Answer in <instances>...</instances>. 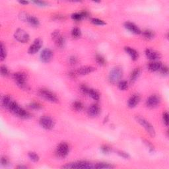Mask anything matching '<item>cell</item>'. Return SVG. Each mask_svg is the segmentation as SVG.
Listing matches in <instances>:
<instances>
[{
    "label": "cell",
    "instance_id": "obj_1",
    "mask_svg": "<svg viewBox=\"0 0 169 169\" xmlns=\"http://www.w3.org/2000/svg\"><path fill=\"white\" fill-rule=\"evenodd\" d=\"M13 114L16 115L17 116L22 119H29L31 118V115L29 112H27L23 109V108L19 105L16 102L13 101V102L11 104L9 109H8Z\"/></svg>",
    "mask_w": 169,
    "mask_h": 169
},
{
    "label": "cell",
    "instance_id": "obj_2",
    "mask_svg": "<svg viewBox=\"0 0 169 169\" xmlns=\"http://www.w3.org/2000/svg\"><path fill=\"white\" fill-rule=\"evenodd\" d=\"M13 79L17 86L23 90H29V87L27 83V75L23 72H17L13 74Z\"/></svg>",
    "mask_w": 169,
    "mask_h": 169
},
{
    "label": "cell",
    "instance_id": "obj_3",
    "mask_svg": "<svg viewBox=\"0 0 169 169\" xmlns=\"http://www.w3.org/2000/svg\"><path fill=\"white\" fill-rule=\"evenodd\" d=\"M123 75L122 69L119 66L114 67L111 70L109 73V81L112 84H116L121 81V79Z\"/></svg>",
    "mask_w": 169,
    "mask_h": 169
},
{
    "label": "cell",
    "instance_id": "obj_4",
    "mask_svg": "<svg viewBox=\"0 0 169 169\" xmlns=\"http://www.w3.org/2000/svg\"><path fill=\"white\" fill-rule=\"evenodd\" d=\"M38 95L40 97L50 102H57L58 101V98H57V96L54 93H53L52 91L47 89H40L38 91Z\"/></svg>",
    "mask_w": 169,
    "mask_h": 169
},
{
    "label": "cell",
    "instance_id": "obj_5",
    "mask_svg": "<svg viewBox=\"0 0 169 169\" xmlns=\"http://www.w3.org/2000/svg\"><path fill=\"white\" fill-rule=\"evenodd\" d=\"M63 168H93L94 165L91 162L87 161H77L71 163H68L62 166Z\"/></svg>",
    "mask_w": 169,
    "mask_h": 169
},
{
    "label": "cell",
    "instance_id": "obj_6",
    "mask_svg": "<svg viewBox=\"0 0 169 169\" xmlns=\"http://www.w3.org/2000/svg\"><path fill=\"white\" fill-rule=\"evenodd\" d=\"M136 120L140 124L141 126H142L145 128L147 133H148L151 137H155V130L154 129L153 126L147 120L143 118L142 117L137 116Z\"/></svg>",
    "mask_w": 169,
    "mask_h": 169
},
{
    "label": "cell",
    "instance_id": "obj_7",
    "mask_svg": "<svg viewBox=\"0 0 169 169\" xmlns=\"http://www.w3.org/2000/svg\"><path fill=\"white\" fill-rule=\"evenodd\" d=\"M39 124L42 128L49 130H52L54 127L55 122L52 118H51L50 116H43L40 118Z\"/></svg>",
    "mask_w": 169,
    "mask_h": 169
},
{
    "label": "cell",
    "instance_id": "obj_8",
    "mask_svg": "<svg viewBox=\"0 0 169 169\" xmlns=\"http://www.w3.org/2000/svg\"><path fill=\"white\" fill-rule=\"evenodd\" d=\"M69 147L67 143L61 142L57 147L55 150V155L59 158H64L68 155Z\"/></svg>",
    "mask_w": 169,
    "mask_h": 169
},
{
    "label": "cell",
    "instance_id": "obj_9",
    "mask_svg": "<svg viewBox=\"0 0 169 169\" xmlns=\"http://www.w3.org/2000/svg\"><path fill=\"white\" fill-rule=\"evenodd\" d=\"M14 37L17 41L21 43H26L30 40V36L25 30L19 29L15 32Z\"/></svg>",
    "mask_w": 169,
    "mask_h": 169
},
{
    "label": "cell",
    "instance_id": "obj_10",
    "mask_svg": "<svg viewBox=\"0 0 169 169\" xmlns=\"http://www.w3.org/2000/svg\"><path fill=\"white\" fill-rule=\"evenodd\" d=\"M42 44H43V42L41 38H36L33 42V43L30 46L28 52L30 54H35L40 50L42 46Z\"/></svg>",
    "mask_w": 169,
    "mask_h": 169
},
{
    "label": "cell",
    "instance_id": "obj_11",
    "mask_svg": "<svg viewBox=\"0 0 169 169\" xmlns=\"http://www.w3.org/2000/svg\"><path fill=\"white\" fill-rule=\"evenodd\" d=\"M40 59L42 62L48 63L51 61V59L53 57V52L49 48H45L42 51L40 55Z\"/></svg>",
    "mask_w": 169,
    "mask_h": 169
},
{
    "label": "cell",
    "instance_id": "obj_12",
    "mask_svg": "<svg viewBox=\"0 0 169 169\" xmlns=\"http://www.w3.org/2000/svg\"><path fill=\"white\" fill-rule=\"evenodd\" d=\"M160 102V98L159 96L153 95L147 98L146 100V105L149 108H155Z\"/></svg>",
    "mask_w": 169,
    "mask_h": 169
},
{
    "label": "cell",
    "instance_id": "obj_13",
    "mask_svg": "<svg viewBox=\"0 0 169 169\" xmlns=\"http://www.w3.org/2000/svg\"><path fill=\"white\" fill-rule=\"evenodd\" d=\"M124 27L126 29L131 32V33L136 34V35H140L142 33V31L140 28H139L136 25L131 22H126L124 23Z\"/></svg>",
    "mask_w": 169,
    "mask_h": 169
},
{
    "label": "cell",
    "instance_id": "obj_14",
    "mask_svg": "<svg viewBox=\"0 0 169 169\" xmlns=\"http://www.w3.org/2000/svg\"><path fill=\"white\" fill-rule=\"evenodd\" d=\"M100 112V108L98 104H93L91 106H89L87 110L89 116L91 117H95L97 116Z\"/></svg>",
    "mask_w": 169,
    "mask_h": 169
},
{
    "label": "cell",
    "instance_id": "obj_15",
    "mask_svg": "<svg viewBox=\"0 0 169 169\" xmlns=\"http://www.w3.org/2000/svg\"><path fill=\"white\" fill-rule=\"evenodd\" d=\"M145 55H146L147 58L153 61L157 60V59H159L160 57V55L159 52L150 48H147L145 50Z\"/></svg>",
    "mask_w": 169,
    "mask_h": 169
},
{
    "label": "cell",
    "instance_id": "obj_16",
    "mask_svg": "<svg viewBox=\"0 0 169 169\" xmlns=\"http://www.w3.org/2000/svg\"><path fill=\"white\" fill-rule=\"evenodd\" d=\"M140 96L138 95V94H134V95H132L131 97L128 100V105L130 108H134V107H136L139 103H140Z\"/></svg>",
    "mask_w": 169,
    "mask_h": 169
},
{
    "label": "cell",
    "instance_id": "obj_17",
    "mask_svg": "<svg viewBox=\"0 0 169 169\" xmlns=\"http://www.w3.org/2000/svg\"><path fill=\"white\" fill-rule=\"evenodd\" d=\"M95 71V68L93 66H83L77 69V73L78 75H85L91 73Z\"/></svg>",
    "mask_w": 169,
    "mask_h": 169
},
{
    "label": "cell",
    "instance_id": "obj_18",
    "mask_svg": "<svg viewBox=\"0 0 169 169\" xmlns=\"http://www.w3.org/2000/svg\"><path fill=\"white\" fill-rule=\"evenodd\" d=\"M124 50L126 51V52L127 53L130 57H131L132 60L136 61L138 59L139 53L136 50H134V49L132 48L131 47H129V46L125 47Z\"/></svg>",
    "mask_w": 169,
    "mask_h": 169
},
{
    "label": "cell",
    "instance_id": "obj_19",
    "mask_svg": "<svg viewBox=\"0 0 169 169\" xmlns=\"http://www.w3.org/2000/svg\"><path fill=\"white\" fill-rule=\"evenodd\" d=\"M13 101V100H12V98L9 95L3 96V97L1 98V106H3L4 108L7 109L8 110L11 105V104L12 103Z\"/></svg>",
    "mask_w": 169,
    "mask_h": 169
},
{
    "label": "cell",
    "instance_id": "obj_20",
    "mask_svg": "<svg viewBox=\"0 0 169 169\" xmlns=\"http://www.w3.org/2000/svg\"><path fill=\"white\" fill-rule=\"evenodd\" d=\"M162 65V63L160 61H153V62L149 63L147 67L151 71H159Z\"/></svg>",
    "mask_w": 169,
    "mask_h": 169
},
{
    "label": "cell",
    "instance_id": "obj_21",
    "mask_svg": "<svg viewBox=\"0 0 169 169\" xmlns=\"http://www.w3.org/2000/svg\"><path fill=\"white\" fill-rule=\"evenodd\" d=\"M140 68H136L133 70V71L132 72L131 75H130V82L131 83H134L136 82V80L138 79L140 75Z\"/></svg>",
    "mask_w": 169,
    "mask_h": 169
},
{
    "label": "cell",
    "instance_id": "obj_22",
    "mask_svg": "<svg viewBox=\"0 0 169 169\" xmlns=\"http://www.w3.org/2000/svg\"><path fill=\"white\" fill-rule=\"evenodd\" d=\"M27 22L28 23H29L31 26H33L34 27H37L39 26L40 25V21L38 20V19H37L35 16H31L29 15V18H28Z\"/></svg>",
    "mask_w": 169,
    "mask_h": 169
},
{
    "label": "cell",
    "instance_id": "obj_23",
    "mask_svg": "<svg viewBox=\"0 0 169 169\" xmlns=\"http://www.w3.org/2000/svg\"><path fill=\"white\" fill-rule=\"evenodd\" d=\"M142 33L143 37H144L145 38H146V39H147V40L153 39V38L155 37V35L154 31H151V30H149V29L145 30V31L142 32Z\"/></svg>",
    "mask_w": 169,
    "mask_h": 169
},
{
    "label": "cell",
    "instance_id": "obj_24",
    "mask_svg": "<svg viewBox=\"0 0 169 169\" xmlns=\"http://www.w3.org/2000/svg\"><path fill=\"white\" fill-rule=\"evenodd\" d=\"M55 44L56 45L57 48H63L64 46H65V38L60 35L58 38H57L55 40Z\"/></svg>",
    "mask_w": 169,
    "mask_h": 169
},
{
    "label": "cell",
    "instance_id": "obj_25",
    "mask_svg": "<svg viewBox=\"0 0 169 169\" xmlns=\"http://www.w3.org/2000/svg\"><path fill=\"white\" fill-rule=\"evenodd\" d=\"M94 168H114V166L112 164L107 163V162H98L94 165Z\"/></svg>",
    "mask_w": 169,
    "mask_h": 169
},
{
    "label": "cell",
    "instance_id": "obj_26",
    "mask_svg": "<svg viewBox=\"0 0 169 169\" xmlns=\"http://www.w3.org/2000/svg\"><path fill=\"white\" fill-rule=\"evenodd\" d=\"M88 95L91 97L93 100H98L100 98V95L98 93V91H96L95 89H90L89 91Z\"/></svg>",
    "mask_w": 169,
    "mask_h": 169
},
{
    "label": "cell",
    "instance_id": "obj_27",
    "mask_svg": "<svg viewBox=\"0 0 169 169\" xmlns=\"http://www.w3.org/2000/svg\"><path fill=\"white\" fill-rule=\"evenodd\" d=\"M72 107L75 110L81 111L83 109V104L79 100H76V101L73 102Z\"/></svg>",
    "mask_w": 169,
    "mask_h": 169
},
{
    "label": "cell",
    "instance_id": "obj_28",
    "mask_svg": "<svg viewBox=\"0 0 169 169\" xmlns=\"http://www.w3.org/2000/svg\"><path fill=\"white\" fill-rule=\"evenodd\" d=\"M1 53H0V58H1V61H3L5 59L6 56H7V50H6L5 46L4 45L3 42H1Z\"/></svg>",
    "mask_w": 169,
    "mask_h": 169
},
{
    "label": "cell",
    "instance_id": "obj_29",
    "mask_svg": "<svg viewBox=\"0 0 169 169\" xmlns=\"http://www.w3.org/2000/svg\"><path fill=\"white\" fill-rule=\"evenodd\" d=\"M71 36L73 38H79L81 36V30L77 27H75L72 29L71 31Z\"/></svg>",
    "mask_w": 169,
    "mask_h": 169
},
{
    "label": "cell",
    "instance_id": "obj_30",
    "mask_svg": "<svg viewBox=\"0 0 169 169\" xmlns=\"http://www.w3.org/2000/svg\"><path fill=\"white\" fill-rule=\"evenodd\" d=\"M95 59H96V61H97V62L98 64H99L100 65H102V66H104L106 64V61L104 57L102 56V55H100V54H97L96 55L95 57Z\"/></svg>",
    "mask_w": 169,
    "mask_h": 169
},
{
    "label": "cell",
    "instance_id": "obj_31",
    "mask_svg": "<svg viewBox=\"0 0 169 169\" xmlns=\"http://www.w3.org/2000/svg\"><path fill=\"white\" fill-rule=\"evenodd\" d=\"M28 156H29V159L33 162H38L40 159L39 156H38L36 153H35V152H33V151L29 152V153H28Z\"/></svg>",
    "mask_w": 169,
    "mask_h": 169
},
{
    "label": "cell",
    "instance_id": "obj_32",
    "mask_svg": "<svg viewBox=\"0 0 169 169\" xmlns=\"http://www.w3.org/2000/svg\"><path fill=\"white\" fill-rule=\"evenodd\" d=\"M29 108L33 109V110H40L42 108V105L41 104H40L39 102H31L29 104Z\"/></svg>",
    "mask_w": 169,
    "mask_h": 169
},
{
    "label": "cell",
    "instance_id": "obj_33",
    "mask_svg": "<svg viewBox=\"0 0 169 169\" xmlns=\"http://www.w3.org/2000/svg\"><path fill=\"white\" fill-rule=\"evenodd\" d=\"M91 21L92 23H93L94 25H98V26H102V25H105L106 23L104 21L101 20V19H97V18H92L91 19Z\"/></svg>",
    "mask_w": 169,
    "mask_h": 169
},
{
    "label": "cell",
    "instance_id": "obj_34",
    "mask_svg": "<svg viewBox=\"0 0 169 169\" xmlns=\"http://www.w3.org/2000/svg\"><path fill=\"white\" fill-rule=\"evenodd\" d=\"M118 84V85L119 89L122 91H125L128 87V83L126 81H120Z\"/></svg>",
    "mask_w": 169,
    "mask_h": 169
},
{
    "label": "cell",
    "instance_id": "obj_35",
    "mask_svg": "<svg viewBox=\"0 0 169 169\" xmlns=\"http://www.w3.org/2000/svg\"><path fill=\"white\" fill-rule=\"evenodd\" d=\"M0 71H1V75L3 77H7L9 75V71L8 68L5 65H2L0 68Z\"/></svg>",
    "mask_w": 169,
    "mask_h": 169
},
{
    "label": "cell",
    "instance_id": "obj_36",
    "mask_svg": "<svg viewBox=\"0 0 169 169\" xmlns=\"http://www.w3.org/2000/svg\"><path fill=\"white\" fill-rule=\"evenodd\" d=\"M71 19L75 21H79L82 20L83 18V17L82 15H81V12L80 13H75L71 15Z\"/></svg>",
    "mask_w": 169,
    "mask_h": 169
},
{
    "label": "cell",
    "instance_id": "obj_37",
    "mask_svg": "<svg viewBox=\"0 0 169 169\" xmlns=\"http://www.w3.org/2000/svg\"><path fill=\"white\" fill-rule=\"evenodd\" d=\"M159 71L162 75H167L168 73V68L167 66L166 65H162V67H160V69H159Z\"/></svg>",
    "mask_w": 169,
    "mask_h": 169
},
{
    "label": "cell",
    "instance_id": "obj_38",
    "mask_svg": "<svg viewBox=\"0 0 169 169\" xmlns=\"http://www.w3.org/2000/svg\"><path fill=\"white\" fill-rule=\"evenodd\" d=\"M89 89H89V87L85 85H82L80 87V91L83 95H88Z\"/></svg>",
    "mask_w": 169,
    "mask_h": 169
},
{
    "label": "cell",
    "instance_id": "obj_39",
    "mask_svg": "<svg viewBox=\"0 0 169 169\" xmlns=\"http://www.w3.org/2000/svg\"><path fill=\"white\" fill-rule=\"evenodd\" d=\"M118 153V155L120 156L121 157L124 158V159H128L130 158V156L129 155V154L128 153H126L124 151H118L117 152Z\"/></svg>",
    "mask_w": 169,
    "mask_h": 169
},
{
    "label": "cell",
    "instance_id": "obj_40",
    "mask_svg": "<svg viewBox=\"0 0 169 169\" xmlns=\"http://www.w3.org/2000/svg\"><path fill=\"white\" fill-rule=\"evenodd\" d=\"M78 62V59L77 58V57L74 56V55H72V56H70L69 57V63L70 65H74L77 64V63Z\"/></svg>",
    "mask_w": 169,
    "mask_h": 169
},
{
    "label": "cell",
    "instance_id": "obj_41",
    "mask_svg": "<svg viewBox=\"0 0 169 169\" xmlns=\"http://www.w3.org/2000/svg\"><path fill=\"white\" fill-rule=\"evenodd\" d=\"M29 15L25 12L21 13L20 15H19V17H20L21 20H22L23 21H26V22L28 18H29Z\"/></svg>",
    "mask_w": 169,
    "mask_h": 169
},
{
    "label": "cell",
    "instance_id": "obj_42",
    "mask_svg": "<svg viewBox=\"0 0 169 169\" xmlns=\"http://www.w3.org/2000/svg\"><path fill=\"white\" fill-rule=\"evenodd\" d=\"M100 149H101L102 152L104 154H107L108 153H110V151H111V149L110 147H108V145H102V146L101 147V148H100Z\"/></svg>",
    "mask_w": 169,
    "mask_h": 169
},
{
    "label": "cell",
    "instance_id": "obj_43",
    "mask_svg": "<svg viewBox=\"0 0 169 169\" xmlns=\"http://www.w3.org/2000/svg\"><path fill=\"white\" fill-rule=\"evenodd\" d=\"M162 119H163V122L164 124H165L166 126H168V114L166 112L163 113Z\"/></svg>",
    "mask_w": 169,
    "mask_h": 169
},
{
    "label": "cell",
    "instance_id": "obj_44",
    "mask_svg": "<svg viewBox=\"0 0 169 169\" xmlns=\"http://www.w3.org/2000/svg\"><path fill=\"white\" fill-rule=\"evenodd\" d=\"M9 159H7V157H5V156H3V157H1V163L3 166H7L8 165V164H9Z\"/></svg>",
    "mask_w": 169,
    "mask_h": 169
},
{
    "label": "cell",
    "instance_id": "obj_45",
    "mask_svg": "<svg viewBox=\"0 0 169 169\" xmlns=\"http://www.w3.org/2000/svg\"><path fill=\"white\" fill-rule=\"evenodd\" d=\"M33 3H35L36 5H37L38 6H42V7H44V6H46L48 4L47 2L44 1H34Z\"/></svg>",
    "mask_w": 169,
    "mask_h": 169
},
{
    "label": "cell",
    "instance_id": "obj_46",
    "mask_svg": "<svg viewBox=\"0 0 169 169\" xmlns=\"http://www.w3.org/2000/svg\"><path fill=\"white\" fill-rule=\"evenodd\" d=\"M144 142H145V144L146 145L147 147L149 148V151H150L151 152H153L154 149H154V147L153 146V145H152L150 142H148V141H147V140H145Z\"/></svg>",
    "mask_w": 169,
    "mask_h": 169
},
{
    "label": "cell",
    "instance_id": "obj_47",
    "mask_svg": "<svg viewBox=\"0 0 169 169\" xmlns=\"http://www.w3.org/2000/svg\"><path fill=\"white\" fill-rule=\"evenodd\" d=\"M77 71H71L69 72V76L71 78H73V79H75L77 77Z\"/></svg>",
    "mask_w": 169,
    "mask_h": 169
},
{
    "label": "cell",
    "instance_id": "obj_48",
    "mask_svg": "<svg viewBox=\"0 0 169 169\" xmlns=\"http://www.w3.org/2000/svg\"><path fill=\"white\" fill-rule=\"evenodd\" d=\"M19 3L21 4H23V5H27V4L29 3V1H19Z\"/></svg>",
    "mask_w": 169,
    "mask_h": 169
},
{
    "label": "cell",
    "instance_id": "obj_49",
    "mask_svg": "<svg viewBox=\"0 0 169 169\" xmlns=\"http://www.w3.org/2000/svg\"><path fill=\"white\" fill-rule=\"evenodd\" d=\"M17 168H27V166H18Z\"/></svg>",
    "mask_w": 169,
    "mask_h": 169
}]
</instances>
